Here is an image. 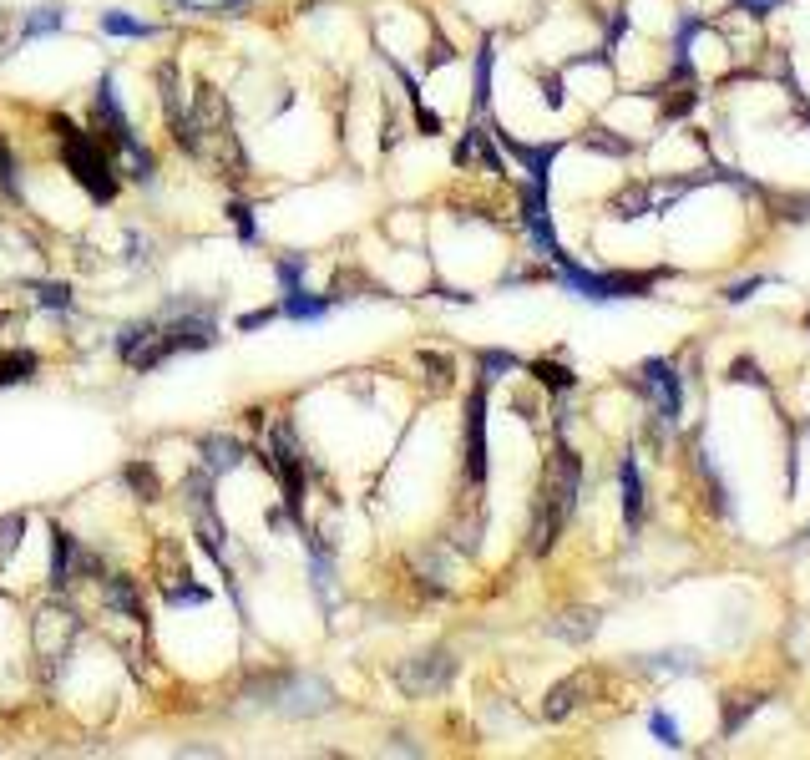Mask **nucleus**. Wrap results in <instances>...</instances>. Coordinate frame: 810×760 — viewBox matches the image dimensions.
Segmentation results:
<instances>
[{
    "mask_svg": "<svg viewBox=\"0 0 810 760\" xmlns=\"http://www.w3.org/2000/svg\"><path fill=\"white\" fill-rule=\"evenodd\" d=\"M51 127H56V142H61V163H66V173L92 193V203L107 208V203L117 198V188H122V173H117V163H112L107 142H102L92 127L66 122L61 112L51 117Z\"/></svg>",
    "mask_w": 810,
    "mask_h": 760,
    "instance_id": "1",
    "label": "nucleus"
},
{
    "mask_svg": "<svg viewBox=\"0 0 810 760\" xmlns=\"http://www.w3.org/2000/svg\"><path fill=\"white\" fill-rule=\"evenodd\" d=\"M87 127L112 147V152H122L127 142H137V132H132V122H127V112H122V102H117V82L112 76H102L97 82V92H92V112H87Z\"/></svg>",
    "mask_w": 810,
    "mask_h": 760,
    "instance_id": "2",
    "label": "nucleus"
},
{
    "mask_svg": "<svg viewBox=\"0 0 810 760\" xmlns=\"http://www.w3.org/2000/svg\"><path fill=\"white\" fill-rule=\"evenodd\" d=\"M638 391L659 406V421L664 426H679V416H684V386H679V370L669 360H648L638 370Z\"/></svg>",
    "mask_w": 810,
    "mask_h": 760,
    "instance_id": "3",
    "label": "nucleus"
},
{
    "mask_svg": "<svg viewBox=\"0 0 810 760\" xmlns=\"http://www.w3.org/2000/svg\"><path fill=\"white\" fill-rule=\"evenodd\" d=\"M451 674H456V659L446 654V649H431V654H416L411 664H400V690L405 695H441L446 684H451Z\"/></svg>",
    "mask_w": 810,
    "mask_h": 760,
    "instance_id": "4",
    "label": "nucleus"
},
{
    "mask_svg": "<svg viewBox=\"0 0 810 760\" xmlns=\"http://www.w3.org/2000/svg\"><path fill=\"white\" fill-rule=\"evenodd\" d=\"M466 477L471 487L486 482V391H471L466 401Z\"/></svg>",
    "mask_w": 810,
    "mask_h": 760,
    "instance_id": "5",
    "label": "nucleus"
},
{
    "mask_svg": "<svg viewBox=\"0 0 810 760\" xmlns=\"http://www.w3.org/2000/svg\"><path fill=\"white\" fill-rule=\"evenodd\" d=\"M340 304V294H309V289H294V294H279V315L294 320V325H319Z\"/></svg>",
    "mask_w": 810,
    "mask_h": 760,
    "instance_id": "6",
    "label": "nucleus"
},
{
    "mask_svg": "<svg viewBox=\"0 0 810 760\" xmlns=\"http://www.w3.org/2000/svg\"><path fill=\"white\" fill-rule=\"evenodd\" d=\"M76 568H87V573H92V553H81L71 532L56 527V532H51V588H66Z\"/></svg>",
    "mask_w": 810,
    "mask_h": 760,
    "instance_id": "7",
    "label": "nucleus"
},
{
    "mask_svg": "<svg viewBox=\"0 0 810 760\" xmlns=\"http://www.w3.org/2000/svg\"><path fill=\"white\" fill-rule=\"evenodd\" d=\"M198 456H203V472L223 477V472L243 467V441H233V436H208V441L198 446Z\"/></svg>",
    "mask_w": 810,
    "mask_h": 760,
    "instance_id": "8",
    "label": "nucleus"
},
{
    "mask_svg": "<svg viewBox=\"0 0 810 760\" xmlns=\"http://www.w3.org/2000/svg\"><path fill=\"white\" fill-rule=\"evenodd\" d=\"M618 482H623V522H628V532H638V522H643V472H638L633 456L623 462Z\"/></svg>",
    "mask_w": 810,
    "mask_h": 760,
    "instance_id": "9",
    "label": "nucleus"
},
{
    "mask_svg": "<svg viewBox=\"0 0 810 760\" xmlns=\"http://www.w3.org/2000/svg\"><path fill=\"white\" fill-rule=\"evenodd\" d=\"M578 695H583V674H573V679L552 684V690H547V705H542V715H547V720H567V715L578 710Z\"/></svg>",
    "mask_w": 810,
    "mask_h": 760,
    "instance_id": "10",
    "label": "nucleus"
},
{
    "mask_svg": "<svg viewBox=\"0 0 810 760\" xmlns=\"http://www.w3.org/2000/svg\"><path fill=\"white\" fill-rule=\"evenodd\" d=\"M41 360L36 350H6L0 355V386H26V380H36Z\"/></svg>",
    "mask_w": 810,
    "mask_h": 760,
    "instance_id": "11",
    "label": "nucleus"
},
{
    "mask_svg": "<svg viewBox=\"0 0 810 760\" xmlns=\"http://www.w3.org/2000/svg\"><path fill=\"white\" fill-rule=\"evenodd\" d=\"M102 31H107V36H132V41L157 36V26H147L142 16H127V11H102Z\"/></svg>",
    "mask_w": 810,
    "mask_h": 760,
    "instance_id": "12",
    "label": "nucleus"
},
{
    "mask_svg": "<svg viewBox=\"0 0 810 760\" xmlns=\"http://www.w3.org/2000/svg\"><path fill=\"white\" fill-rule=\"evenodd\" d=\"M117 158H122V178H132V183H152V173H157V163H152V152L142 147V142H127L122 152H117Z\"/></svg>",
    "mask_w": 810,
    "mask_h": 760,
    "instance_id": "13",
    "label": "nucleus"
},
{
    "mask_svg": "<svg viewBox=\"0 0 810 760\" xmlns=\"http://www.w3.org/2000/svg\"><path fill=\"white\" fill-rule=\"evenodd\" d=\"M61 26H66V11H61V6H36V11H31V21H26V31H21V41L56 36Z\"/></svg>",
    "mask_w": 810,
    "mask_h": 760,
    "instance_id": "14",
    "label": "nucleus"
},
{
    "mask_svg": "<svg viewBox=\"0 0 810 760\" xmlns=\"http://www.w3.org/2000/svg\"><path fill=\"white\" fill-rule=\"evenodd\" d=\"M31 289H36V304H41V310H56V315L71 310V284H61V279H36Z\"/></svg>",
    "mask_w": 810,
    "mask_h": 760,
    "instance_id": "15",
    "label": "nucleus"
},
{
    "mask_svg": "<svg viewBox=\"0 0 810 760\" xmlns=\"http://www.w3.org/2000/svg\"><path fill=\"white\" fill-rule=\"evenodd\" d=\"M552 634H557V639H573V644H583V639H593V634H598V614H583V608H578V614L557 619V624H552Z\"/></svg>",
    "mask_w": 810,
    "mask_h": 760,
    "instance_id": "16",
    "label": "nucleus"
},
{
    "mask_svg": "<svg viewBox=\"0 0 810 760\" xmlns=\"http://www.w3.org/2000/svg\"><path fill=\"white\" fill-rule=\"evenodd\" d=\"M492 41H486L481 51H476V107L486 112V102H492Z\"/></svg>",
    "mask_w": 810,
    "mask_h": 760,
    "instance_id": "17",
    "label": "nucleus"
},
{
    "mask_svg": "<svg viewBox=\"0 0 810 760\" xmlns=\"http://www.w3.org/2000/svg\"><path fill=\"white\" fill-rule=\"evenodd\" d=\"M122 482H127V487H132V492H137L142 502H152V497L162 492V487H157V472H152L147 462H132V467L122 472Z\"/></svg>",
    "mask_w": 810,
    "mask_h": 760,
    "instance_id": "18",
    "label": "nucleus"
},
{
    "mask_svg": "<svg viewBox=\"0 0 810 760\" xmlns=\"http://www.w3.org/2000/svg\"><path fill=\"white\" fill-rule=\"evenodd\" d=\"M274 274H279V294L304 289V259H299V254H284V259L274 264Z\"/></svg>",
    "mask_w": 810,
    "mask_h": 760,
    "instance_id": "19",
    "label": "nucleus"
},
{
    "mask_svg": "<svg viewBox=\"0 0 810 760\" xmlns=\"http://www.w3.org/2000/svg\"><path fill=\"white\" fill-rule=\"evenodd\" d=\"M532 375L542 380L547 391H567V386H573V370H567V365H552V360H537Z\"/></svg>",
    "mask_w": 810,
    "mask_h": 760,
    "instance_id": "20",
    "label": "nucleus"
},
{
    "mask_svg": "<svg viewBox=\"0 0 810 760\" xmlns=\"http://www.w3.org/2000/svg\"><path fill=\"white\" fill-rule=\"evenodd\" d=\"M648 730H654L659 735V745H669V750H684V730L664 715V710H654V715H648Z\"/></svg>",
    "mask_w": 810,
    "mask_h": 760,
    "instance_id": "21",
    "label": "nucleus"
},
{
    "mask_svg": "<svg viewBox=\"0 0 810 760\" xmlns=\"http://www.w3.org/2000/svg\"><path fill=\"white\" fill-rule=\"evenodd\" d=\"M274 320H284V315H279V304H269V310H249V315H238L233 330H238V335H254V330H264V325H274Z\"/></svg>",
    "mask_w": 810,
    "mask_h": 760,
    "instance_id": "22",
    "label": "nucleus"
},
{
    "mask_svg": "<svg viewBox=\"0 0 810 760\" xmlns=\"http://www.w3.org/2000/svg\"><path fill=\"white\" fill-rule=\"evenodd\" d=\"M522 360L512 355V350H481V370H486V380H497V375H507V370H517Z\"/></svg>",
    "mask_w": 810,
    "mask_h": 760,
    "instance_id": "23",
    "label": "nucleus"
},
{
    "mask_svg": "<svg viewBox=\"0 0 810 760\" xmlns=\"http://www.w3.org/2000/svg\"><path fill=\"white\" fill-rule=\"evenodd\" d=\"M0 188L21 193V168H16V152L6 147V137H0Z\"/></svg>",
    "mask_w": 810,
    "mask_h": 760,
    "instance_id": "24",
    "label": "nucleus"
},
{
    "mask_svg": "<svg viewBox=\"0 0 810 760\" xmlns=\"http://www.w3.org/2000/svg\"><path fill=\"white\" fill-rule=\"evenodd\" d=\"M228 218H233V228H238V244H259V223H254V213L243 208V203H233L228 208Z\"/></svg>",
    "mask_w": 810,
    "mask_h": 760,
    "instance_id": "25",
    "label": "nucleus"
},
{
    "mask_svg": "<svg viewBox=\"0 0 810 760\" xmlns=\"http://www.w3.org/2000/svg\"><path fill=\"white\" fill-rule=\"evenodd\" d=\"M775 6H785V0H735V11H745V16H770Z\"/></svg>",
    "mask_w": 810,
    "mask_h": 760,
    "instance_id": "26",
    "label": "nucleus"
},
{
    "mask_svg": "<svg viewBox=\"0 0 810 760\" xmlns=\"http://www.w3.org/2000/svg\"><path fill=\"white\" fill-rule=\"evenodd\" d=\"M760 284H765V274H755V279H745V284H735V289H729L724 299H729V304H740V299H750V294H755Z\"/></svg>",
    "mask_w": 810,
    "mask_h": 760,
    "instance_id": "27",
    "label": "nucleus"
},
{
    "mask_svg": "<svg viewBox=\"0 0 810 760\" xmlns=\"http://www.w3.org/2000/svg\"><path fill=\"white\" fill-rule=\"evenodd\" d=\"M243 6H254V0H218L213 16H243Z\"/></svg>",
    "mask_w": 810,
    "mask_h": 760,
    "instance_id": "28",
    "label": "nucleus"
}]
</instances>
